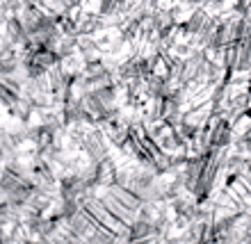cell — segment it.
<instances>
[{"label":"cell","mask_w":251,"mask_h":244,"mask_svg":"<svg viewBox=\"0 0 251 244\" xmlns=\"http://www.w3.org/2000/svg\"><path fill=\"white\" fill-rule=\"evenodd\" d=\"M151 233V226L146 224V221H139V224H135L132 226V235L130 238L135 240V238H144V235H149Z\"/></svg>","instance_id":"2"},{"label":"cell","mask_w":251,"mask_h":244,"mask_svg":"<svg viewBox=\"0 0 251 244\" xmlns=\"http://www.w3.org/2000/svg\"><path fill=\"white\" fill-rule=\"evenodd\" d=\"M231 142V130H228V123H224V121H219L217 128L212 130V144L215 146H224Z\"/></svg>","instance_id":"1"}]
</instances>
